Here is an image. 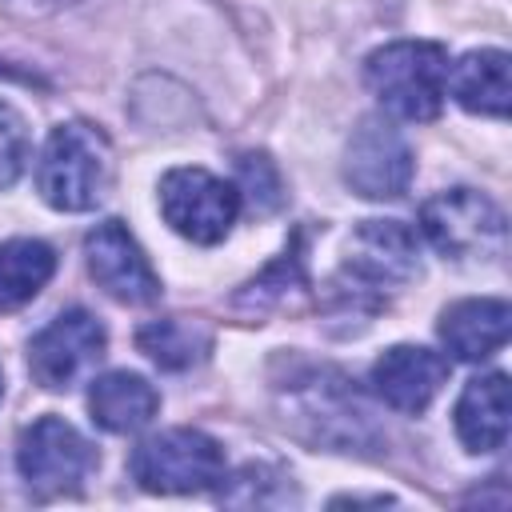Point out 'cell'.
Here are the masks:
<instances>
[{
	"label": "cell",
	"mask_w": 512,
	"mask_h": 512,
	"mask_svg": "<svg viewBox=\"0 0 512 512\" xmlns=\"http://www.w3.org/2000/svg\"><path fill=\"white\" fill-rule=\"evenodd\" d=\"M112 144L100 128L68 120L56 124L40 164H36V188L44 196V204H52L56 212H88L96 208L108 188H112Z\"/></svg>",
	"instance_id": "obj_1"
},
{
	"label": "cell",
	"mask_w": 512,
	"mask_h": 512,
	"mask_svg": "<svg viewBox=\"0 0 512 512\" xmlns=\"http://www.w3.org/2000/svg\"><path fill=\"white\" fill-rule=\"evenodd\" d=\"M372 96L400 120H436L448 88V52L436 40H392L364 60Z\"/></svg>",
	"instance_id": "obj_2"
},
{
	"label": "cell",
	"mask_w": 512,
	"mask_h": 512,
	"mask_svg": "<svg viewBox=\"0 0 512 512\" xmlns=\"http://www.w3.org/2000/svg\"><path fill=\"white\" fill-rule=\"evenodd\" d=\"M420 232L444 260H496L504 252V212L476 188H448L424 200Z\"/></svg>",
	"instance_id": "obj_3"
},
{
	"label": "cell",
	"mask_w": 512,
	"mask_h": 512,
	"mask_svg": "<svg viewBox=\"0 0 512 512\" xmlns=\"http://www.w3.org/2000/svg\"><path fill=\"white\" fill-rule=\"evenodd\" d=\"M128 468L136 484L148 492H204L216 480H224V448L200 428H168L136 444Z\"/></svg>",
	"instance_id": "obj_4"
},
{
	"label": "cell",
	"mask_w": 512,
	"mask_h": 512,
	"mask_svg": "<svg viewBox=\"0 0 512 512\" xmlns=\"http://www.w3.org/2000/svg\"><path fill=\"white\" fill-rule=\"evenodd\" d=\"M160 212L184 240L220 244L240 216V192L204 168H172L160 180Z\"/></svg>",
	"instance_id": "obj_5"
},
{
	"label": "cell",
	"mask_w": 512,
	"mask_h": 512,
	"mask_svg": "<svg viewBox=\"0 0 512 512\" xmlns=\"http://www.w3.org/2000/svg\"><path fill=\"white\" fill-rule=\"evenodd\" d=\"M92 464H96L92 444L60 416H40L20 432L16 468L28 480V488L40 496L76 492L80 480L92 472Z\"/></svg>",
	"instance_id": "obj_6"
},
{
	"label": "cell",
	"mask_w": 512,
	"mask_h": 512,
	"mask_svg": "<svg viewBox=\"0 0 512 512\" xmlns=\"http://www.w3.org/2000/svg\"><path fill=\"white\" fill-rule=\"evenodd\" d=\"M344 180L364 200H396L412 184V148L384 116H364L344 148Z\"/></svg>",
	"instance_id": "obj_7"
},
{
	"label": "cell",
	"mask_w": 512,
	"mask_h": 512,
	"mask_svg": "<svg viewBox=\"0 0 512 512\" xmlns=\"http://www.w3.org/2000/svg\"><path fill=\"white\" fill-rule=\"evenodd\" d=\"M108 348V332L104 324L84 312V308H68L60 316H52V324H44L32 344H28V368L36 376V384L44 388H72Z\"/></svg>",
	"instance_id": "obj_8"
},
{
	"label": "cell",
	"mask_w": 512,
	"mask_h": 512,
	"mask_svg": "<svg viewBox=\"0 0 512 512\" xmlns=\"http://www.w3.org/2000/svg\"><path fill=\"white\" fill-rule=\"evenodd\" d=\"M84 260L92 280L120 304H152L160 296V276L120 220H104L84 236Z\"/></svg>",
	"instance_id": "obj_9"
},
{
	"label": "cell",
	"mask_w": 512,
	"mask_h": 512,
	"mask_svg": "<svg viewBox=\"0 0 512 512\" xmlns=\"http://www.w3.org/2000/svg\"><path fill=\"white\" fill-rule=\"evenodd\" d=\"M420 272V252L416 236L400 220H364L348 236V256H344V276L360 284V292L404 284Z\"/></svg>",
	"instance_id": "obj_10"
},
{
	"label": "cell",
	"mask_w": 512,
	"mask_h": 512,
	"mask_svg": "<svg viewBox=\"0 0 512 512\" xmlns=\"http://www.w3.org/2000/svg\"><path fill=\"white\" fill-rule=\"evenodd\" d=\"M444 380H448L444 356L432 348H420V344H396L372 364L376 396L408 416L424 412L436 400V392L444 388Z\"/></svg>",
	"instance_id": "obj_11"
},
{
	"label": "cell",
	"mask_w": 512,
	"mask_h": 512,
	"mask_svg": "<svg viewBox=\"0 0 512 512\" xmlns=\"http://www.w3.org/2000/svg\"><path fill=\"white\" fill-rule=\"evenodd\" d=\"M508 328H512V308H508V300H500V296L456 300V304H448L444 316H440V340H444V348H448L456 360H464V364L488 360L496 348H504Z\"/></svg>",
	"instance_id": "obj_12"
},
{
	"label": "cell",
	"mask_w": 512,
	"mask_h": 512,
	"mask_svg": "<svg viewBox=\"0 0 512 512\" xmlns=\"http://www.w3.org/2000/svg\"><path fill=\"white\" fill-rule=\"evenodd\" d=\"M456 436L468 452H496L508 440V376L488 372L468 380L456 400Z\"/></svg>",
	"instance_id": "obj_13"
},
{
	"label": "cell",
	"mask_w": 512,
	"mask_h": 512,
	"mask_svg": "<svg viewBox=\"0 0 512 512\" xmlns=\"http://www.w3.org/2000/svg\"><path fill=\"white\" fill-rule=\"evenodd\" d=\"M512 60L500 48H476L460 56L456 68H448V88L460 108L480 116H508L512 104Z\"/></svg>",
	"instance_id": "obj_14"
},
{
	"label": "cell",
	"mask_w": 512,
	"mask_h": 512,
	"mask_svg": "<svg viewBox=\"0 0 512 512\" xmlns=\"http://www.w3.org/2000/svg\"><path fill=\"white\" fill-rule=\"evenodd\" d=\"M88 412L104 432H136L160 412V392L140 372H104L88 388Z\"/></svg>",
	"instance_id": "obj_15"
},
{
	"label": "cell",
	"mask_w": 512,
	"mask_h": 512,
	"mask_svg": "<svg viewBox=\"0 0 512 512\" xmlns=\"http://www.w3.org/2000/svg\"><path fill=\"white\" fill-rule=\"evenodd\" d=\"M56 272V252L44 240H8L0 244V312L28 304Z\"/></svg>",
	"instance_id": "obj_16"
},
{
	"label": "cell",
	"mask_w": 512,
	"mask_h": 512,
	"mask_svg": "<svg viewBox=\"0 0 512 512\" xmlns=\"http://www.w3.org/2000/svg\"><path fill=\"white\" fill-rule=\"evenodd\" d=\"M136 344L144 356H152L160 368H188L208 352V332L192 320L168 316V320H152L136 332Z\"/></svg>",
	"instance_id": "obj_17"
},
{
	"label": "cell",
	"mask_w": 512,
	"mask_h": 512,
	"mask_svg": "<svg viewBox=\"0 0 512 512\" xmlns=\"http://www.w3.org/2000/svg\"><path fill=\"white\" fill-rule=\"evenodd\" d=\"M236 176H240V196H248V204L256 212H276L280 200H284V188H280V172L268 156L260 152H248L236 160Z\"/></svg>",
	"instance_id": "obj_18"
},
{
	"label": "cell",
	"mask_w": 512,
	"mask_h": 512,
	"mask_svg": "<svg viewBox=\"0 0 512 512\" xmlns=\"http://www.w3.org/2000/svg\"><path fill=\"white\" fill-rule=\"evenodd\" d=\"M28 164V124L24 116L0 100V192L20 180Z\"/></svg>",
	"instance_id": "obj_19"
},
{
	"label": "cell",
	"mask_w": 512,
	"mask_h": 512,
	"mask_svg": "<svg viewBox=\"0 0 512 512\" xmlns=\"http://www.w3.org/2000/svg\"><path fill=\"white\" fill-rule=\"evenodd\" d=\"M0 396H4V372H0Z\"/></svg>",
	"instance_id": "obj_20"
}]
</instances>
